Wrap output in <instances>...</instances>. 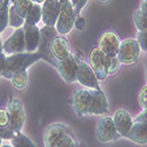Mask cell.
I'll return each instance as SVG.
<instances>
[{
  "instance_id": "cell-33",
  "label": "cell",
  "mask_w": 147,
  "mask_h": 147,
  "mask_svg": "<svg viewBox=\"0 0 147 147\" xmlns=\"http://www.w3.org/2000/svg\"><path fill=\"white\" fill-rule=\"evenodd\" d=\"M139 104L140 106L144 108H147V85L140 90V93H139Z\"/></svg>"
},
{
  "instance_id": "cell-18",
  "label": "cell",
  "mask_w": 147,
  "mask_h": 147,
  "mask_svg": "<svg viewBox=\"0 0 147 147\" xmlns=\"http://www.w3.org/2000/svg\"><path fill=\"white\" fill-rule=\"evenodd\" d=\"M24 32H25V42H26V52H36L40 41V28L36 26H31L24 24Z\"/></svg>"
},
{
  "instance_id": "cell-15",
  "label": "cell",
  "mask_w": 147,
  "mask_h": 147,
  "mask_svg": "<svg viewBox=\"0 0 147 147\" xmlns=\"http://www.w3.org/2000/svg\"><path fill=\"white\" fill-rule=\"evenodd\" d=\"M120 39L119 35L115 32H106L102 34L100 38L99 47L102 50V52L107 55H117L119 51V46H120Z\"/></svg>"
},
{
  "instance_id": "cell-44",
  "label": "cell",
  "mask_w": 147,
  "mask_h": 147,
  "mask_svg": "<svg viewBox=\"0 0 147 147\" xmlns=\"http://www.w3.org/2000/svg\"><path fill=\"white\" fill-rule=\"evenodd\" d=\"M60 1H61V3H63V4H65L66 1H68V0H60Z\"/></svg>"
},
{
  "instance_id": "cell-21",
  "label": "cell",
  "mask_w": 147,
  "mask_h": 147,
  "mask_svg": "<svg viewBox=\"0 0 147 147\" xmlns=\"http://www.w3.org/2000/svg\"><path fill=\"white\" fill-rule=\"evenodd\" d=\"M12 85L17 88V90H24L27 86L28 82V74H27V69L26 71H19L14 73L13 77L11 78Z\"/></svg>"
},
{
  "instance_id": "cell-14",
  "label": "cell",
  "mask_w": 147,
  "mask_h": 147,
  "mask_svg": "<svg viewBox=\"0 0 147 147\" xmlns=\"http://www.w3.org/2000/svg\"><path fill=\"white\" fill-rule=\"evenodd\" d=\"M113 121L115 124L118 133L121 137H125V138L134 124V119L125 109H118L113 115Z\"/></svg>"
},
{
  "instance_id": "cell-17",
  "label": "cell",
  "mask_w": 147,
  "mask_h": 147,
  "mask_svg": "<svg viewBox=\"0 0 147 147\" xmlns=\"http://www.w3.org/2000/svg\"><path fill=\"white\" fill-rule=\"evenodd\" d=\"M51 52L55 60H64L71 54L68 40L64 35H57L51 42Z\"/></svg>"
},
{
  "instance_id": "cell-19",
  "label": "cell",
  "mask_w": 147,
  "mask_h": 147,
  "mask_svg": "<svg viewBox=\"0 0 147 147\" xmlns=\"http://www.w3.org/2000/svg\"><path fill=\"white\" fill-rule=\"evenodd\" d=\"M127 139L137 142L139 145L147 144V122H138L134 121V124L126 136Z\"/></svg>"
},
{
  "instance_id": "cell-26",
  "label": "cell",
  "mask_w": 147,
  "mask_h": 147,
  "mask_svg": "<svg viewBox=\"0 0 147 147\" xmlns=\"http://www.w3.org/2000/svg\"><path fill=\"white\" fill-rule=\"evenodd\" d=\"M121 66V61L118 55H107V68L108 76H113L119 71Z\"/></svg>"
},
{
  "instance_id": "cell-8",
  "label": "cell",
  "mask_w": 147,
  "mask_h": 147,
  "mask_svg": "<svg viewBox=\"0 0 147 147\" xmlns=\"http://www.w3.org/2000/svg\"><path fill=\"white\" fill-rule=\"evenodd\" d=\"M90 65L93 68L98 80H105L107 78V54L102 52L100 47H94L90 52Z\"/></svg>"
},
{
  "instance_id": "cell-10",
  "label": "cell",
  "mask_w": 147,
  "mask_h": 147,
  "mask_svg": "<svg viewBox=\"0 0 147 147\" xmlns=\"http://www.w3.org/2000/svg\"><path fill=\"white\" fill-rule=\"evenodd\" d=\"M92 102V95L90 88H81L78 90L72 95V105L76 109L78 117H84L90 114Z\"/></svg>"
},
{
  "instance_id": "cell-27",
  "label": "cell",
  "mask_w": 147,
  "mask_h": 147,
  "mask_svg": "<svg viewBox=\"0 0 147 147\" xmlns=\"http://www.w3.org/2000/svg\"><path fill=\"white\" fill-rule=\"evenodd\" d=\"M8 21H9V6L5 4L4 8L0 11V34L8 26Z\"/></svg>"
},
{
  "instance_id": "cell-12",
  "label": "cell",
  "mask_w": 147,
  "mask_h": 147,
  "mask_svg": "<svg viewBox=\"0 0 147 147\" xmlns=\"http://www.w3.org/2000/svg\"><path fill=\"white\" fill-rule=\"evenodd\" d=\"M63 3L60 0H45L42 3V21L46 26H55Z\"/></svg>"
},
{
  "instance_id": "cell-20",
  "label": "cell",
  "mask_w": 147,
  "mask_h": 147,
  "mask_svg": "<svg viewBox=\"0 0 147 147\" xmlns=\"http://www.w3.org/2000/svg\"><path fill=\"white\" fill-rule=\"evenodd\" d=\"M42 19V6L40 4H33L32 8L25 18V24L31 26H36Z\"/></svg>"
},
{
  "instance_id": "cell-1",
  "label": "cell",
  "mask_w": 147,
  "mask_h": 147,
  "mask_svg": "<svg viewBox=\"0 0 147 147\" xmlns=\"http://www.w3.org/2000/svg\"><path fill=\"white\" fill-rule=\"evenodd\" d=\"M40 59L41 55L38 52H24L11 54L6 59V65L1 77L11 80L14 73L19 71H26L31 65L39 61Z\"/></svg>"
},
{
  "instance_id": "cell-35",
  "label": "cell",
  "mask_w": 147,
  "mask_h": 147,
  "mask_svg": "<svg viewBox=\"0 0 147 147\" xmlns=\"http://www.w3.org/2000/svg\"><path fill=\"white\" fill-rule=\"evenodd\" d=\"M6 53L3 51L0 52V77L3 76V72H4V68H5V65H6Z\"/></svg>"
},
{
  "instance_id": "cell-28",
  "label": "cell",
  "mask_w": 147,
  "mask_h": 147,
  "mask_svg": "<svg viewBox=\"0 0 147 147\" xmlns=\"http://www.w3.org/2000/svg\"><path fill=\"white\" fill-rule=\"evenodd\" d=\"M55 147H77V144H76V140L73 139L69 134H66V136L57 144Z\"/></svg>"
},
{
  "instance_id": "cell-43",
  "label": "cell",
  "mask_w": 147,
  "mask_h": 147,
  "mask_svg": "<svg viewBox=\"0 0 147 147\" xmlns=\"http://www.w3.org/2000/svg\"><path fill=\"white\" fill-rule=\"evenodd\" d=\"M145 66H146V80H147V63H146V65H145Z\"/></svg>"
},
{
  "instance_id": "cell-37",
  "label": "cell",
  "mask_w": 147,
  "mask_h": 147,
  "mask_svg": "<svg viewBox=\"0 0 147 147\" xmlns=\"http://www.w3.org/2000/svg\"><path fill=\"white\" fill-rule=\"evenodd\" d=\"M140 11L142 12L144 14L147 16V3L146 1H141V4H140Z\"/></svg>"
},
{
  "instance_id": "cell-6",
  "label": "cell",
  "mask_w": 147,
  "mask_h": 147,
  "mask_svg": "<svg viewBox=\"0 0 147 147\" xmlns=\"http://www.w3.org/2000/svg\"><path fill=\"white\" fill-rule=\"evenodd\" d=\"M54 68L59 72L66 82L73 84L77 81V72H78V58L72 53L64 60H57Z\"/></svg>"
},
{
  "instance_id": "cell-32",
  "label": "cell",
  "mask_w": 147,
  "mask_h": 147,
  "mask_svg": "<svg viewBox=\"0 0 147 147\" xmlns=\"http://www.w3.org/2000/svg\"><path fill=\"white\" fill-rule=\"evenodd\" d=\"M68 1L71 3L72 7L74 8L77 16H79V14H80V12H81V9L85 7V5L87 4L88 0H68Z\"/></svg>"
},
{
  "instance_id": "cell-25",
  "label": "cell",
  "mask_w": 147,
  "mask_h": 147,
  "mask_svg": "<svg viewBox=\"0 0 147 147\" xmlns=\"http://www.w3.org/2000/svg\"><path fill=\"white\" fill-rule=\"evenodd\" d=\"M133 20H134V24H136V27L138 28V31L147 30V16L144 14L140 9L134 12Z\"/></svg>"
},
{
  "instance_id": "cell-41",
  "label": "cell",
  "mask_w": 147,
  "mask_h": 147,
  "mask_svg": "<svg viewBox=\"0 0 147 147\" xmlns=\"http://www.w3.org/2000/svg\"><path fill=\"white\" fill-rule=\"evenodd\" d=\"M3 42H1V39H0V52H3Z\"/></svg>"
},
{
  "instance_id": "cell-46",
  "label": "cell",
  "mask_w": 147,
  "mask_h": 147,
  "mask_svg": "<svg viewBox=\"0 0 147 147\" xmlns=\"http://www.w3.org/2000/svg\"><path fill=\"white\" fill-rule=\"evenodd\" d=\"M99 1H101V3H105V1H107V0H99Z\"/></svg>"
},
{
  "instance_id": "cell-45",
  "label": "cell",
  "mask_w": 147,
  "mask_h": 147,
  "mask_svg": "<svg viewBox=\"0 0 147 147\" xmlns=\"http://www.w3.org/2000/svg\"><path fill=\"white\" fill-rule=\"evenodd\" d=\"M1 142H3V138L0 137V147H1Z\"/></svg>"
},
{
  "instance_id": "cell-34",
  "label": "cell",
  "mask_w": 147,
  "mask_h": 147,
  "mask_svg": "<svg viewBox=\"0 0 147 147\" xmlns=\"http://www.w3.org/2000/svg\"><path fill=\"white\" fill-rule=\"evenodd\" d=\"M85 25H86V20H85V18H84V17H81V16L79 14V16L77 17V19H76L74 27H76L77 30L81 31V30H84V28H85Z\"/></svg>"
},
{
  "instance_id": "cell-13",
  "label": "cell",
  "mask_w": 147,
  "mask_h": 147,
  "mask_svg": "<svg viewBox=\"0 0 147 147\" xmlns=\"http://www.w3.org/2000/svg\"><path fill=\"white\" fill-rule=\"evenodd\" d=\"M69 133V128L63 124H53L48 126L44 133L45 147H55L57 144Z\"/></svg>"
},
{
  "instance_id": "cell-31",
  "label": "cell",
  "mask_w": 147,
  "mask_h": 147,
  "mask_svg": "<svg viewBox=\"0 0 147 147\" xmlns=\"http://www.w3.org/2000/svg\"><path fill=\"white\" fill-rule=\"evenodd\" d=\"M0 126H9V113L6 108H0Z\"/></svg>"
},
{
  "instance_id": "cell-39",
  "label": "cell",
  "mask_w": 147,
  "mask_h": 147,
  "mask_svg": "<svg viewBox=\"0 0 147 147\" xmlns=\"http://www.w3.org/2000/svg\"><path fill=\"white\" fill-rule=\"evenodd\" d=\"M32 1H33V3H35V4H42V3L45 1V0H32Z\"/></svg>"
},
{
  "instance_id": "cell-30",
  "label": "cell",
  "mask_w": 147,
  "mask_h": 147,
  "mask_svg": "<svg viewBox=\"0 0 147 147\" xmlns=\"http://www.w3.org/2000/svg\"><path fill=\"white\" fill-rule=\"evenodd\" d=\"M16 133L13 129H12L9 126H6V127H1L0 126V137L4 139H7V140H11L12 138H13L16 136Z\"/></svg>"
},
{
  "instance_id": "cell-36",
  "label": "cell",
  "mask_w": 147,
  "mask_h": 147,
  "mask_svg": "<svg viewBox=\"0 0 147 147\" xmlns=\"http://www.w3.org/2000/svg\"><path fill=\"white\" fill-rule=\"evenodd\" d=\"M134 121H138V122H147V108H144L141 113H139L137 115V118L134 119Z\"/></svg>"
},
{
  "instance_id": "cell-4",
  "label": "cell",
  "mask_w": 147,
  "mask_h": 147,
  "mask_svg": "<svg viewBox=\"0 0 147 147\" xmlns=\"http://www.w3.org/2000/svg\"><path fill=\"white\" fill-rule=\"evenodd\" d=\"M95 137L100 142H112L121 137L117 131L113 118L104 117L98 121L95 127Z\"/></svg>"
},
{
  "instance_id": "cell-5",
  "label": "cell",
  "mask_w": 147,
  "mask_h": 147,
  "mask_svg": "<svg viewBox=\"0 0 147 147\" xmlns=\"http://www.w3.org/2000/svg\"><path fill=\"white\" fill-rule=\"evenodd\" d=\"M140 52L141 48L137 39H125L120 42L117 55L119 57L121 64L131 65L139 59Z\"/></svg>"
},
{
  "instance_id": "cell-11",
  "label": "cell",
  "mask_w": 147,
  "mask_h": 147,
  "mask_svg": "<svg viewBox=\"0 0 147 147\" xmlns=\"http://www.w3.org/2000/svg\"><path fill=\"white\" fill-rule=\"evenodd\" d=\"M9 127L14 132H21L25 122V109L19 99H11L8 104Z\"/></svg>"
},
{
  "instance_id": "cell-38",
  "label": "cell",
  "mask_w": 147,
  "mask_h": 147,
  "mask_svg": "<svg viewBox=\"0 0 147 147\" xmlns=\"http://www.w3.org/2000/svg\"><path fill=\"white\" fill-rule=\"evenodd\" d=\"M14 1H16V0H4V3H5L6 5H8V6L13 5V4H14Z\"/></svg>"
},
{
  "instance_id": "cell-40",
  "label": "cell",
  "mask_w": 147,
  "mask_h": 147,
  "mask_svg": "<svg viewBox=\"0 0 147 147\" xmlns=\"http://www.w3.org/2000/svg\"><path fill=\"white\" fill-rule=\"evenodd\" d=\"M4 6H5V3L3 1V0H0V11H1V9L4 8Z\"/></svg>"
},
{
  "instance_id": "cell-3",
  "label": "cell",
  "mask_w": 147,
  "mask_h": 147,
  "mask_svg": "<svg viewBox=\"0 0 147 147\" xmlns=\"http://www.w3.org/2000/svg\"><path fill=\"white\" fill-rule=\"evenodd\" d=\"M77 13L74 8L72 7L69 1H66L63 7H61L60 11V14L58 17L57 24H55V28L58 31L59 34L61 35H66L68 34L72 28L74 27V24H76V19H77Z\"/></svg>"
},
{
  "instance_id": "cell-42",
  "label": "cell",
  "mask_w": 147,
  "mask_h": 147,
  "mask_svg": "<svg viewBox=\"0 0 147 147\" xmlns=\"http://www.w3.org/2000/svg\"><path fill=\"white\" fill-rule=\"evenodd\" d=\"M1 147H13L12 145H4V146H1Z\"/></svg>"
},
{
  "instance_id": "cell-7",
  "label": "cell",
  "mask_w": 147,
  "mask_h": 147,
  "mask_svg": "<svg viewBox=\"0 0 147 147\" xmlns=\"http://www.w3.org/2000/svg\"><path fill=\"white\" fill-rule=\"evenodd\" d=\"M77 81L81 84L84 87L90 90H99L100 85L95 73L91 65L86 64L85 61L78 59V72H77Z\"/></svg>"
},
{
  "instance_id": "cell-24",
  "label": "cell",
  "mask_w": 147,
  "mask_h": 147,
  "mask_svg": "<svg viewBox=\"0 0 147 147\" xmlns=\"http://www.w3.org/2000/svg\"><path fill=\"white\" fill-rule=\"evenodd\" d=\"M24 24H25V19L19 16V13L16 11L13 5H11L9 6V21H8V25L11 27H14V28H20V27L24 26Z\"/></svg>"
},
{
  "instance_id": "cell-47",
  "label": "cell",
  "mask_w": 147,
  "mask_h": 147,
  "mask_svg": "<svg viewBox=\"0 0 147 147\" xmlns=\"http://www.w3.org/2000/svg\"><path fill=\"white\" fill-rule=\"evenodd\" d=\"M144 1H146V3H147V0H144Z\"/></svg>"
},
{
  "instance_id": "cell-9",
  "label": "cell",
  "mask_w": 147,
  "mask_h": 147,
  "mask_svg": "<svg viewBox=\"0 0 147 147\" xmlns=\"http://www.w3.org/2000/svg\"><path fill=\"white\" fill-rule=\"evenodd\" d=\"M3 50L6 54H16L26 52V42H25V32L24 28H17L9 35V38L3 44Z\"/></svg>"
},
{
  "instance_id": "cell-22",
  "label": "cell",
  "mask_w": 147,
  "mask_h": 147,
  "mask_svg": "<svg viewBox=\"0 0 147 147\" xmlns=\"http://www.w3.org/2000/svg\"><path fill=\"white\" fill-rule=\"evenodd\" d=\"M11 142L13 147H36L30 140V138H27L25 134H22L21 132H17L16 136L11 139Z\"/></svg>"
},
{
  "instance_id": "cell-48",
  "label": "cell",
  "mask_w": 147,
  "mask_h": 147,
  "mask_svg": "<svg viewBox=\"0 0 147 147\" xmlns=\"http://www.w3.org/2000/svg\"><path fill=\"white\" fill-rule=\"evenodd\" d=\"M3 1H4V0H3Z\"/></svg>"
},
{
  "instance_id": "cell-29",
  "label": "cell",
  "mask_w": 147,
  "mask_h": 147,
  "mask_svg": "<svg viewBox=\"0 0 147 147\" xmlns=\"http://www.w3.org/2000/svg\"><path fill=\"white\" fill-rule=\"evenodd\" d=\"M137 40L140 45L141 51L147 52V30L145 31H139L138 32V36H137Z\"/></svg>"
},
{
  "instance_id": "cell-16",
  "label": "cell",
  "mask_w": 147,
  "mask_h": 147,
  "mask_svg": "<svg viewBox=\"0 0 147 147\" xmlns=\"http://www.w3.org/2000/svg\"><path fill=\"white\" fill-rule=\"evenodd\" d=\"M92 95V102H91V109L90 114L92 115H101L108 112V101L105 93L99 90H91Z\"/></svg>"
},
{
  "instance_id": "cell-23",
  "label": "cell",
  "mask_w": 147,
  "mask_h": 147,
  "mask_svg": "<svg viewBox=\"0 0 147 147\" xmlns=\"http://www.w3.org/2000/svg\"><path fill=\"white\" fill-rule=\"evenodd\" d=\"M33 4L34 3L32 1V0H16L13 6H14L16 11L19 13V16L25 19L27 13L30 12V9L32 8Z\"/></svg>"
},
{
  "instance_id": "cell-2",
  "label": "cell",
  "mask_w": 147,
  "mask_h": 147,
  "mask_svg": "<svg viewBox=\"0 0 147 147\" xmlns=\"http://www.w3.org/2000/svg\"><path fill=\"white\" fill-rule=\"evenodd\" d=\"M58 34L59 33H58L55 26H46L45 25L42 28H40V41H39L38 50H36V52L41 55V59L47 61V63L52 65L53 67L55 66L57 60L51 52V42H52L53 38H55Z\"/></svg>"
}]
</instances>
